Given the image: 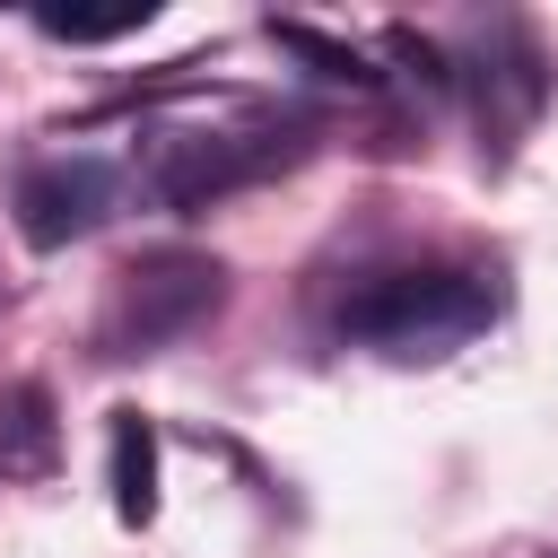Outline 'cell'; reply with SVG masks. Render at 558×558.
<instances>
[{
  "mask_svg": "<svg viewBox=\"0 0 558 558\" xmlns=\"http://www.w3.org/2000/svg\"><path fill=\"white\" fill-rule=\"evenodd\" d=\"M497 279L462 270V262H427V270H384L340 305V331L384 349V357H445L462 340H480L497 323Z\"/></svg>",
  "mask_w": 558,
  "mask_h": 558,
  "instance_id": "obj_1",
  "label": "cell"
},
{
  "mask_svg": "<svg viewBox=\"0 0 558 558\" xmlns=\"http://www.w3.org/2000/svg\"><path fill=\"white\" fill-rule=\"evenodd\" d=\"M218 305H227V270L209 253H140L105 296L96 357H157L183 331H201Z\"/></svg>",
  "mask_w": 558,
  "mask_h": 558,
  "instance_id": "obj_2",
  "label": "cell"
},
{
  "mask_svg": "<svg viewBox=\"0 0 558 558\" xmlns=\"http://www.w3.org/2000/svg\"><path fill=\"white\" fill-rule=\"evenodd\" d=\"M296 157H305V140H279V131H166L148 148V192L174 218H192V209H209V201H227V192L296 166Z\"/></svg>",
  "mask_w": 558,
  "mask_h": 558,
  "instance_id": "obj_3",
  "label": "cell"
},
{
  "mask_svg": "<svg viewBox=\"0 0 558 558\" xmlns=\"http://www.w3.org/2000/svg\"><path fill=\"white\" fill-rule=\"evenodd\" d=\"M113 201H122V174H113L105 157H35V166L17 174V192H9L17 235H26L35 253H61V244L96 235V227L113 218Z\"/></svg>",
  "mask_w": 558,
  "mask_h": 558,
  "instance_id": "obj_4",
  "label": "cell"
},
{
  "mask_svg": "<svg viewBox=\"0 0 558 558\" xmlns=\"http://www.w3.org/2000/svg\"><path fill=\"white\" fill-rule=\"evenodd\" d=\"M471 87H480V122H488V140L506 148L532 113H541V96H549V70H541V52H532V35L523 26H497L488 44H480V70H471Z\"/></svg>",
  "mask_w": 558,
  "mask_h": 558,
  "instance_id": "obj_5",
  "label": "cell"
},
{
  "mask_svg": "<svg viewBox=\"0 0 558 558\" xmlns=\"http://www.w3.org/2000/svg\"><path fill=\"white\" fill-rule=\"evenodd\" d=\"M105 480H113V514H122V523H148V514H157V427H148L140 410H113Z\"/></svg>",
  "mask_w": 558,
  "mask_h": 558,
  "instance_id": "obj_6",
  "label": "cell"
},
{
  "mask_svg": "<svg viewBox=\"0 0 558 558\" xmlns=\"http://www.w3.org/2000/svg\"><path fill=\"white\" fill-rule=\"evenodd\" d=\"M35 471H52V392L9 384L0 392V480H35Z\"/></svg>",
  "mask_w": 558,
  "mask_h": 558,
  "instance_id": "obj_7",
  "label": "cell"
},
{
  "mask_svg": "<svg viewBox=\"0 0 558 558\" xmlns=\"http://www.w3.org/2000/svg\"><path fill=\"white\" fill-rule=\"evenodd\" d=\"M270 44H279V52H296V61H314V78H349V87H375L366 52H357V44H340V35H323V26H305V17H270Z\"/></svg>",
  "mask_w": 558,
  "mask_h": 558,
  "instance_id": "obj_8",
  "label": "cell"
},
{
  "mask_svg": "<svg viewBox=\"0 0 558 558\" xmlns=\"http://www.w3.org/2000/svg\"><path fill=\"white\" fill-rule=\"evenodd\" d=\"M148 17H157V9L140 0V9H105V17H70V9H44L35 26H44L52 44H113V35H140Z\"/></svg>",
  "mask_w": 558,
  "mask_h": 558,
  "instance_id": "obj_9",
  "label": "cell"
},
{
  "mask_svg": "<svg viewBox=\"0 0 558 558\" xmlns=\"http://www.w3.org/2000/svg\"><path fill=\"white\" fill-rule=\"evenodd\" d=\"M384 52H392V61H401V70H410L427 96H445V87H453V61H445V44H427V35H410V26H392V35H384Z\"/></svg>",
  "mask_w": 558,
  "mask_h": 558,
  "instance_id": "obj_10",
  "label": "cell"
}]
</instances>
